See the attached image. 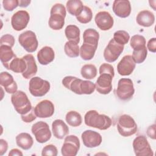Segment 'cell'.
I'll return each mask as SVG.
<instances>
[{
	"label": "cell",
	"mask_w": 156,
	"mask_h": 156,
	"mask_svg": "<svg viewBox=\"0 0 156 156\" xmlns=\"http://www.w3.org/2000/svg\"><path fill=\"white\" fill-rule=\"evenodd\" d=\"M81 138L84 146L88 148L96 147L102 141V138L101 134L91 130H87L83 132Z\"/></svg>",
	"instance_id": "4fadbf2b"
},
{
	"label": "cell",
	"mask_w": 156,
	"mask_h": 156,
	"mask_svg": "<svg viewBox=\"0 0 156 156\" xmlns=\"http://www.w3.org/2000/svg\"><path fill=\"white\" fill-rule=\"evenodd\" d=\"M34 112L38 118H49L54 115V105L51 101L43 100L36 105L34 108Z\"/></svg>",
	"instance_id": "5bb4252c"
},
{
	"label": "cell",
	"mask_w": 156,
	"mask_h": 156,
	"mask_svg": "<svg viewBox=\"0 0 156 156\" xmlns=\"http://www.w3.org/2000/svg\"><path fill=\"white\" fill-rule=\"evenodd\" d=\"M0 84L9 94H13L17 91L18 85L13 76L8 72L4 71L0 74Z\"/></svg>",
	"instance_id": "d6986e66"
},
{
	"label": "cell",
	"mask_w": 156,
	"mask_h": 156,
	"mask_svg": "<svg viewBox=\"0 0 156 156\" xmlns=\"http://www.w3.org/2000/svg\"><path fill=\"white\" fill-rule=\"evenodd\" d=\"M66 15L65 6L60 4H55L51 8L48 24L50 28L58 30L63 28L65 24V18Z\"/></svg>",
	"instance_id": "7a4b0ae2"
},
{
	"label": "cell",
	"mask_w": 156,
	"mask_h": 156,
	"mask_svg": "<svg viewBox=\"0 0 156 156\" xmlns=\"http://www.w3.org/2000/svg\"><path fill=\"white\" fill-rule=\"evenodd\" d=\"M146 39L143 35H135L132 37L130 41V45L133 50H138L146 48Z\"/></svg>",
	"instance_id": "e575fe53"
},
{
	"label": "cell",
	"mask_w": 156,
	"mask_h": 156,
	"mask_svg": "<svg viewBox=\"0 0 156 156\" xmlns=\"http://www.w3.org/2000/svg\"><path fill=\"white\" fill-rule=\"evenodd\" d=\"M97 48L95 46L83 43L80 48L79 55L83 60H90L94 57Z\"/></svg>",
	"instance_id": "f1b7e54d"
},
{
	"label": "cell",
	"mask_w": 156,
	"mask_h": 156,
	"mask_svg": "<svg viewBox=\"0 0 156 156\" xmlns=\"http://www.w3.org/2000/svg\"><path fill=\"white\" fill-rule=\"evenodd\" d=\"M136 21L138 25L148 27L154 24L155 22V16L151 11L144 10L138 13Z\"/></svg>",
	"instance_id": "cb8c5ba5"
},
{
	"label": "cell",
	"mask_w": 156,
	"mask_h": 156,
	"mask_svg": "<svg viewBox=\"0 0 156 156\" xmlns=\"http://www.w3.org/2000/svg\"><path fill=\"white\" fill-rule=\"evenodd\" d=\"M23 156V154L22 153V152L18 149H12L10 151L9 153V156Z\"/></svg>",
	"instance_id": "7dc6e473"
},
{
	"label": "cell",
	"mask_w": 156,
	"mask_h": 156,
	"mask_svg": "<svg viewBox=\"0 0 156 156\" xmlns=\"http://www.w3.org/2000/svg\"><path fill=\"white\" fill-rule=\"evenodd\" d=\"M112 9L117 16L127 18L131 13L130 2L128 0H115L113 2Z\"/></svg>",
	"instance_id": "ac0fdd59"
},
{
	"label": "cell",
	"mask_w": 156,
	"mask_h": 156,
	"mask_svg": "<svg viewBox=\"0 0 156 156\" xmlns=\"http://www.w3.org/2000/svg\"><path fill=\"white\" fill-rule=\"evenodd\" d=\"M99 72L100 74L105 73V74H108L111 75L113 77L115 76L114 68L113 66L109 63H102L99 67Z\"/></svg>",
	"instance_id": "b9f144b4"
},
{
	"label": "cell",
	"mask_w": 156,
	"mask_h": 156,
	"mask_svg": "<svg viewBox=\"0 0 156 156\" xmlns=\"http://www.w3.org/2000/svg\"><path fill=\"white\" fill-rule=\"evenodd\" d=\"M20 44L28 52H35L38 45V42L35 34L32 30H26L21 34L18 37Z\"/></svg>",
	"instance_id": "ba28073f"
},
{
	"label": "cell",
	"mask_w": 156,
	"mask_h": 156,
	"mask_svg": "<svg viewBox=\"0 0 156 156\" xmlns=\"http://www.w3.org/2000/svg\"><path fill=\"white\" fill-rule=\"evenodd\" d=\"M135 93L132 80L129 78L120 79L118 82L116 94L117 97L122 101L130 99Z\"/></svg>",
	"instance_id": "8992f818"
},
{
	"label": "cell",
	"mask_w": 156,
	"mask_h": 156,
	"mask_svg": "<svg viewBox=\"0 0 156 156\" xmlns=\"http://www.w3.org/2000/svg\"><path fill=\"white\" fill-rule=\"evenodd\" d=\"M3 8L8 12L13 11L19 6V1L18 0H4L2 1Z\"/></svg>",
	"instance_id": "ab89813d"
},
{
	"label": "cell",
	"mask_w": 156,
	"mask_h": 156,
	"mask_svg": "<svg viewBox=\"0 0 156 156\" xmlns=\"http://www.w3.org/2000/svg\"><path fill=\"white\" fill-rule=\"evenodd\" d=\"M124 46L116 43L113 38L111 39L104 51V57L108 63L115 62L122 52Z\"/></svg>",
	"instance_id": "8fae6325"
},
{
	"label": "cell",
	"mask_w": 156,
	"mask_h": 156,
	"mask_svg": "<svg viewBox=\"0 0 156 156\" xmlns=\"http://www.w3.org/2000/svg\"><path fill=\"white\" fill-rule=\"evenodd\" d=\"M58 154V150L57 147L53 144H48L45 146L41 151V155H52L57 156Z\"/></svg>",
	"instance_id": "f35d334b"
},
{
	"label": "cell",
	"mask_w": 156,
	"mask_h": 156,
	"mask_svg": "<svg viewBox=\"0 0 156 156\" xmlns=\"http://www.w3.org/2000/svg\"><path fill=\"white\" fill-rule=\"evenodd\" d=\"M30 2L31 1L30 0H20L19 6L21 7H26L30 4Z\"/></svg>",
	"instance_id": "c3c4849f"
},
{
	"label": "cell",
	"mask_w": 156,
	"mask_h": 156,
	"mask_svg": "<svg viewBox=\"0 0 156 156\" xmlns=\"http://www.w3.org/2000/svg\"><path fill=\"white\" fill-rule=\"evenodd\" d=\"M16 143L18 147L23 150L30 149L34 144V140L31 135L26 132H22L16 136Z\"/></svg>",
	"instance_id": "484cf974"
},
{
	"label": "cell",
	"mask_w": 156,
	"mask_h": 156,
	"mask_svg": "<svg viewBox=\"0 0 156 156\" xmlns=\"http://www.w3.org/2000/svg\"><path fill=\"white\" fill-rule=\"evenodd\" d=\"M135 64L132 55H124L117 65V71L121 76H129L135 69Z\"/></svg>",
	"instance_id": "e0dca14e"
},
{
	"label": "cell",
	"mask_w": 156,
	"mask_h": 156,
	"mask_svg": "<svg viewBox=\"0 0 156 156\" xmlns=\"http://www.w3.org/2000/svg\"><path fill=\"white\" fill-rule=\"evenodd\" d=\"M64 51L67 56L71 58L77 57L80 54L79 44L73 41H68L66 42L64 46Z\"/></svg>",
	"instance_id": "1f68e13d"
},
{
	"label": "cell",
	"mask_w": 156,
	"mask_h": 156,
	"mask_svg": "<svg viewBox=\"0 0 156 156\" xmlns=\"http://www.w3.org/2000/svg\"><path fill=\"white\" fill-rule=\"evenodd\" d=\"M26 63V69L25 71L22 73L23 77L26 79H31L37 73V66L34 58L32 54H27L23 57Z\"/></svg>",
	"instance_id": "7402d4cb"
},
{
	"label": "cell",
	"mask_w": 156,
	"mask_h": 156,
	"mask_svg": "<svg viewBox=\"0 0 156 156\" xmlns=\"http://www.w3.org/2000/svg\"><path fill=\"white\" fill-rule=\"evenodd\" d=\"M52 131L56 138L62 140L69 133L68 126L62 119H55L52 123Z\"/></svg>",
	"instance_id": "44dd1931"
},
{
	"label": "cell",
	"mask_w": 156,
	"mask_h": 156,
	"mask_svg": "<svg viewBox=\"0 0 156 156\" xmlns=\"http://www.w3.org/2000/svg\"><path fill=\"white\" fill-rule=\"evenodd\" d=\"M147 55V49L144 48L138 50H133L132 57L135 63H141L146 58Z\"/></svg>",
	"instance_id": "74e56055"
},
{
	"label": "cell",
	"mask_w": 156,
	"mask_h": 156,
	"mask_svg": "<svg viewBox=\"0 0 156 156\" xmlns=\"http://www.w3.org/2000/svg\"><path fill=\"white\" fill-rule=\"evenodd\" d=\"M16 57L11 47L6 45L0 46V60L6 68L10 62Z\"/></svg>",
	"instance_id": "d4e9b609"
},
{
	"label": "cell",
	"mask_w": 156,
	"mask_h": 156,
	"mask_svg": "<svg viewBox=\"0 0 156 156\" xmlns=\"http://www.w3.org/2000/svg\"><path fill=\"white\" fill-rule=\"evenodd\" d=\"M147 49L151 52H156V38L155 37L149 39L147 44Z\"/></svg>",
	"instance_id": "ee69618b"
},
{
	"label": "cell",
	"mask_w": 156,
	"mask_h": 156,
	"mask_svg": "<svg viewBox=\"0 0 156 156\" xmlns=\"http://www.w3.org/2000/svg\"><path fill=\"white\" fill-rule=\"evenodd\" d=\"M65 34L69 41H73L77 43L80 42V31L77 26L73 24L67 26L65 29Z\"/></svg>",
	"instance_id": "4dcf8cb0"
},
{
	"label": "cell",
	"mask_w": 156,
	"mask_h": 156,
	"mask_svg": "<svg viewBox=\"0 0 156 156\" xmlns=\"http://www.w3.org/2000/svg\"><path fill=\"white\" fill-rule=\"evenodd\" d=\"M66 122L72 127H78L81 125L82 119L80 114L74 110L68 112L65 116Z\"/></svg>",
	"instance_id": "d6a6232c"
},
{
	"label": "cell",
	"mask_w": 156,
	"mask_h": 156,
	"mask_svg": "<svg viewBox=\"0 0 156 156\" xmlns=\"http://www.w3.org/2000/svg\"><path fill=\"white\" fill-rule=\"evenodd\" d=\"M80 146V141L77 136L68 135L65 138L61 148L62 154L63 156H76L79 151Z\"/></svg>",
	"instance_id": "30bf717a"
},
{
	"label": "cell",
	"mask_w": 156,
	"mask_h": 156,
	"mask_svg": "<svg viewBox=\"0 0 156 156\" xmlns=\"http://www.w3.org/2000/svg\"><path fill=\"white\" fill-rule=\"evenodd\" d=\"M21 119L26 123H29L34 121L37 118L34 112V108H33L27 114L24 115H21Z\"/></svg>",
	"instance_id": "7bdbcfd3"
},
{
	"label": "cell",
	"mask_w": 156,
	"mask_h": 156,
	"mask_svg": "<svg viewBox=\"0 0 156 156\" xmlns=\"http://www.w3.org/2000/svg\"><path fill=\"white\" fill-rule=\"evenodd\" d=\"M30 20V15L26 10H18L11 18V24L13 29L16 31L24 29Z\"/></svg>",
	"instance_id": "7c38bea8"
},
{
	"label": "cell",
	"mask_w": 156,
	"mask_h": 156,
	"mask_svg": "<svg viewBox=\"0 0 156 156\" xmlns=\"http://www.w3.org/2000/svg\"><path fill=\"white\" fill-rule=\"evenodd\" d=\"M113 39L116 43L124 46V44L129 42L130 40V35L127 32L123 30H119L114 33Z\"/></svg>",
	"instance_id": "8d00e7d4"
},
{
	"label": "cell",
	"mask_w": 156,
	"mask_h": 156,
	"mask_svg": "<svg viewBox=\"0 0 156 156\" xmlns=\"http://www.w3.org/2000/svg\"><path fill=\"white\" fill-rule=\"evenodd\" d=\"M112 80L113 77L108 74L104 73L100 74L95 83L96 91L102 94L110 93L112 90Z\"/></svg>",
	"instance_id": "9a60e30c"
},
{
	"label": "cell",
	"mask_w": 156,
	"mask_h": 156,
	"mask_svg": "<svg viewBox=\"0 0 156 156\" xmlns=\"http://www.w3.org/2000/svg\"><path fill=\"white\" fill-rule=\"evenodd\" d=\"M55 53L53 49L49 46L43 47L37 53V59L42 65H47L54 60Z\"/></svg>",
	"instance_id": "603a6c76"
},
{
	"label": "cell",
	"mask_w": 156,
	"mask_h": 156,
	"mask_svg": "<svg viewBox=\"0 0 156 156\" xmlns=\"http://www.w3.org/2000/svg\"><path fill=\"white\" fill-rule=\"evenodd\" d=\"M155 124H154L150 126L146 130V133L147 136L151 139L155 140Z\"/></svg>",
	"instance_id": "f6af8a7d"
},
{
	"label": "cell",
	"mask_w": 156,
	"mask_h": 156,
	"mask_svg": "<svg viewBox=\"0 0 156 156\" xmlns=\"http://www.w3.org/2000/svg\"><path fill=\"white\" fill-rule=\"evenodd\" d=\"M80 74L82 77L85 79H93L97 76V68L93 64H86L82 67Z\"/></svg>",
	"instance_id": "836d02e7"
},
{
	"label": "cell",
	"mask_w": 156,
	"mask_h": 156,
	"mask_svg": "<svg viewBox=\"0 0 156 156\" xmlns=\"http://www.w3.org/2000/svg\"><path fill=\"white\" fill-rule=\"evenodd\" d=\"M94 21L96 26L102 30L110 29L114 23L113 18L110 13L106 11H101L96 13Z\"/></svg>",
	"instance_id": "2e32d148"
},
{
	"label": "cell",
	"mask_w": 156,
	"mask_h": 156,
	"mask_svg": "<svg viewBox=\"0 0 156 156\" xmlns=\"http://www.w3.org/2000/svg\"><path fill=\"white\" fill-rule=\"evenodd\" d=\"M137 129V124L131 116L124 114L119 117L117 122V130L122 136H132L136 132Z\"/></svg>",
	"instance_id": "277c9868"
},
{
	"label": "cell",
	"mask_w": 156,
	"mask_h": 156,
	"mask_svg": "<svg viewBox=\"0 0 156 156\" xmlns=\"http://www.w3.org/2000/svg\"><path fill=\"white\" fill-rule=\"evenodd\" d=\"M8 149V143L7 142L4 140H0V155H3L7 151Z\"/></svg>",
	"instance_id": "bcb514c9"
},
{
	"label": "cell",
	"mask_w": 156,
	"mask_h": 156,
	"mask_svg": "<svg viewBox=\"0 0 156 156\" xmlns=\"http://www.w3.org/2000/svg\"><path fill=\"white\" fill-rule=\"evenodd\" d=\"M11 102L15 110L21 115H26L33 109L27 96L23 91L18 90L12 94Z\"/></svg>",
	"instance_id": "3957f363"
},
{
	"label": "cell",
	"mask_w": 156,
	"mask_h": 156,
	"mask_svg": "<svg viewBox=\"0 0 156 156\" xmlns=\"http://www.w3.org/2000/svg\"><path fill=\"white\" fill-rule=\"evenodd\" d=\"M99 39V34L94 29L89 28L86 29L83 34V43L90 44L98 47Z\"/></svg>",
	"instance_id": "4316f807"
},
{
	"label": "cell",
	"mask_w": 156,
	"mask_h": 156,
	"mask_svg": "<svg viewBox=\"0 0 156 156\" xmlns=\"http://www.w3.org/2000/svg\"><path fill=\"white\" fill-rule=\"evenodd\" d=\"M85 124L89 127L101 130H107L112 126L111 118L104 114H99L95 110L88 111L84 116Z\"/></svg>",
	"instance_id": "6da1fadb"
},
{
	"label": "cell",
	"mask_w": 156,
	"mask_h": 156,
	"mask_svg": "<svg viewBox=\"0 0 156 156\" xmlns=\"http://www.w3.org/2000/svg\"><path fill=\"white\" fill-rule=\"evenodd\" d=\"M83 80L74 76H66L62 79L63 85L75 94L81 95V85Z\"/></svg>",
	"instance_id": "ffe728a7"
},
{
	"label": "cell",
	"mask_w": 156,
	"mask_h": 156,
	"mask_svg": "<svg viewBox=\"0 0 156 156\" xmlns=\"http://www.w3.org/2000/svg\"><path fill=\"white\" fill-rule=\"evenodd\" d=\"M50 83L40 77H33L29 83V91L35 97H42L50 90Z\"/></svg>",
	"instance_id": "5b68a950"
},
{
	"label": "cell",
	"mask_w": 156,
	"mask_h": 156,
	"mask_svg": "<svg viewBox=\"0 0 156 156\" xmlns=\"http://www.w3.org/2000/svg\"><path fill=\"white\" fill-rule=\"evenodd\" d=\"M6 69L16 73H23L26 69V63L23 58L16 57L8 65Z\"/></svg>",
	"instance_id": "83f0119b"
},
{
	"label": "cell",
	"mask_w": 156,
	"mask_h": 156,
	"mask_svg": "<svg viewBox=\"0 0 156 156\" xmlns=\"http://www.w3.org/2000/svg\"><path fill=\"white\" fill-rule=\"evenodd\" d=\"M133 149L136 156H152L153 151L146 138L144 135L137 136L133 141Z\"/></svg>",
	"instance_id": "9c48e42d"
},
{
	"label": "cell",
	"mask_w": 156,
	"mask_h": 156,
	"mask_svg": "<svg viewBox=\"0 0 156 156\" xmlns=\"http://www.w3.org/2000/svg\"><path fill=\"white\" fill-rule=\"evenodd\" d=\"M15 38L10 34H5L0 38L1 45H6L12 48L15 44Z\"/></svg>",
	"instance_id": "60d3db41"
},
{
	"label": "cell",
	"mask_w": 156,
	"mask_h": 156,
	"mask_svg": "<svg viewBox=\"0 0 156 156\" xmlns=\"http://www.w3.org/2000/svg\"><path fill=\"white\" fill-rule=\"evenodd\" d=\"M93 18V12L90 7L84 5L82 12L76 16L77 20L82 24L90 23Z\"/></svg>",
	"instance_id": "d590c367"
},
{
	"label": "cell",
	"mask_w": 156,
	"mask_h": 156,
	"mask_svg": "<svg viewBox=\"0 0 156 156\" xmlns=\"http://www.w3.org/2000/svg\"><path fill=\"white\" fill-rule=\"evenodd\" d=\"M83 4L80 0H69L66 2V10L69 14L73 16H78L83 9Z\"/></svg>",
	"instance_id": "f546056e"
},
{
	"label": "cell",
	"mask_w": 156,
	"mask_h": 156,
	"mask_svg": "<svg viewBox=\"0 0 156 156\" xmlns=\"http://www.w3.org/2000/svg\"><path fill=\"white\" fill-rule=\"evenodd\" d=\"M31 131L37 142L44 143L49 141L51 137V132L49 125L44 121H38L34 124Z\"/></svg>",
	"instance_id": "52a82bcc"
}]
</instances>
